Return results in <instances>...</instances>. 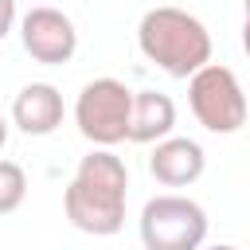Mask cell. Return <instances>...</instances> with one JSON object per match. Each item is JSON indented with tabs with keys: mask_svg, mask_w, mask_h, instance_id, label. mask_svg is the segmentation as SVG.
Returning a JSON list of instances; mask_svg holds the SVG:
<instances>
[{
	"mask_svg": "<svg viewBox=\"0 0 250 250\" xmlns=\"http://www.w3.org/2000/svg\"><path fill=\"white\" fill-rule=\"evenodd\" d=\"M129 113H133V90L117 78L86 82L74 102V125L94 148H113L129 141Z\"/></svg>",
	"mask_w": 250,
	"mask_h": 250,
	"instance_id": "cell-4",
	"label": "cell"
},
{
	"mask_svg": "<svg viewBox=\"0 0 250 250\" xmlns=\"http://www.w3.org/2000/svg\"><path fill=\"white\" fill-rule=\"evenodd\" d=\"M188 105H191L195 121L219 137L238 133L246 125V113H250V102H246L238 74L230 66H219V62H207L188 78Z\"/></svg>",
	"mask_w": 250,
	"mask_h": 250,
	"instance_id": "cell-3",
	"label": "cell"
},
{
	"mask_svg": "<svg viewBox=\"0 0 250 250\" xmlns=\"http://www.w3.org/2000/svg\"><path fill=\"white\" fill-rule=\"evenodd\" d=\"M145 250H199L207 242V211L188 195H152L141 207Z\"/></svg>",
	"mask_w": 250,
	"mask_h": 250,
	"instance_id": "cell-5",
	"label": "cell"
},
{
	"mask_svg": "<svg viewBox=\"0 0 250 250\" xmlns=\"http://www.w3.org/2000/svg\"><path fill=\"white\" fill-rule=\"evenodd\" d=\"M12 27H16V0H0V39H8Z\"/></svg>",
	"mask_w": 250,
	"mask_h": 250,
	"instance_id": "cell-11",
	"label": "cell"
},
{
	"mask_svg": "<svg viewBox=\"0 0 250 250\" xmlns=\"http://www.w3.org/2000/svg\"><path fill=\"white\" fill-rule=\"evenodd\" d=\"M176 129V102L160 90H133V113H129V141L133 145H156L172 137Z\"/></svg>",
	"mask_w": 250,
	"mask_h": 250,
	"instance_id": "cell-9",
	"label": "cell"
},
{
	"mask_svg": "<svg viewBox=\"0 0 250 250\" xmlns=\"http://www.w3.org/2000/svg\"><path fill=\"white\" fill-rule=\"evenodd\" d=\"M199 250H238V246H230V242H215V246H199Z\"/></svg>",
	"mask_w": 250,
	"mask_h": 250,
	"instance_id": "cell-14",
	"label": "cell"
},
{
	"mask_svg": "<svg viewBox=\"0 0 250 250\" xmlns=\"http://www.w3.org/2000/svg\"><path fill=\"white\" fill-rule=\"evenodd\" d=\"M62 113H66L62 94H59V86H51V82H27V86L16 94V102H12V125H16L20 133H27V137H47V133H55V129L62 125Z\"/></svg>",
	"mask_w": 250,
	"mask_h": 250,
	"instance_id": "cell-8",
	"label": "cell"
},
{
	"mask_svg": "<svg viewBox=\"0 0 250 250\" xmlns=\"http://www.w3.org/2000/svg\"><path fill=\"white\" fill-rule=\"evenodd\" d=\"M207 168V152L191 137H164L148 156V172L164 188H191Z\"/></svg>",
	"mask_w": 250,
	"mask_h": 250,
	"instance_id": "cell-7",
	"label": "cell"
},
{
	"mask_svg": "<svg viewBox=\"0 0 250 250\" xmlns=\"http://www.w3.org/2000/svg\"><path fill=\"white\" fill-rule=\"evenodd\" d=\"M137 47L141 55L164 70L168 78H191L199 66L211 62V31L199 16L160 4L148 8L137 23Z\"/></svg>",
	"mask_w": 250,
	"mask_h": 250,
	"instance_id": "cell-2",
	"label": "cell"
},
{
	"mask_svg": "<svg viewBox=\"0 0 250 250\" xmlns=\"http://www.w3.org/2000/svg\"><path fill=\"white\" fill-rule=\"evenodd\" d=\"M23 199H27V172L16 160H4L0 156V215L20 211Z\"/></svg>",
	"mask_w": 250,
	"mask_h": 250,
	"instance_id": "cell-10",
	"label": "cell"
},
{
	"mask_svg": "<svg viewBox=\"0 0 250 250\" xmlns=\"http://www.w3.org/2000/svg\"><path fill=\"white\" fill-rule=\"evenodd\" d=\"M242 51H246V55H250V20H246V23H242Z\"/></svg>",
	"mask_w": 250,
	"mask_h": 250,
	"instance_id": "cell-13",
	"label": "cell"
},
{
	"mask_svg": "<svg viewBox=\"0 0 250 250\" xmlns=\"http://www.w3.org/2000/svg\"><path fill=\"white\" fill-rule=\"evenodd\" d=\"M125 199H129L125 160L113 148H90L62 191V211L74 230L109 238L125 227Z\"/></svg>",
	"mask_w": 250,
	"mask_h": 250,
	"instance_id": "cell-1",
	"label": "cell"
},
{
	"mask_svg": "<svg viewBox=\"0 0 250 250\" xmlns=\"http://www.w3.org/2000/svg\"><path fill=\"white\" fill-rule=\"evenodd\" d=\"M242 4H246V20H250V0H242Z\"/></svg>",
	"mask_w": 250,
	"mask_h": 250,
	"instance_id": "cell-15",
	"label": "cell"
},
{
	"mask_svg": "<svg viewBox=\"0 0 250 250\" xmlns=\"http://www.w3.org/2000/svg\"><path fill=\"white\" fill-rule=\"evenodd\" d=\"M8 129H12V121L0 113V152H4V145H8Z\"/></svg>",
	"mask_w": 250,
	"mask_h": 250,
	"instance_id": "cell-12",
	"label": "cell"
},
{
	"mask_svg": "<svg viewBox=\"0 0 250 250\" xmlns=\"http://www.w3.org/2000/svg\"><path fill=\"white\" fill-rule=\"evenodd\" d=\"M20 43H23V51L35 62L62 66L78 51V27H74V20L66 12L39 4V8H31V12L20 16Z\"/></svg>",
	"mask_w": 250,
	"mask_h": 250,
	"instance_id": "cell-6",
	"label": "cell"
}]
</instances>
